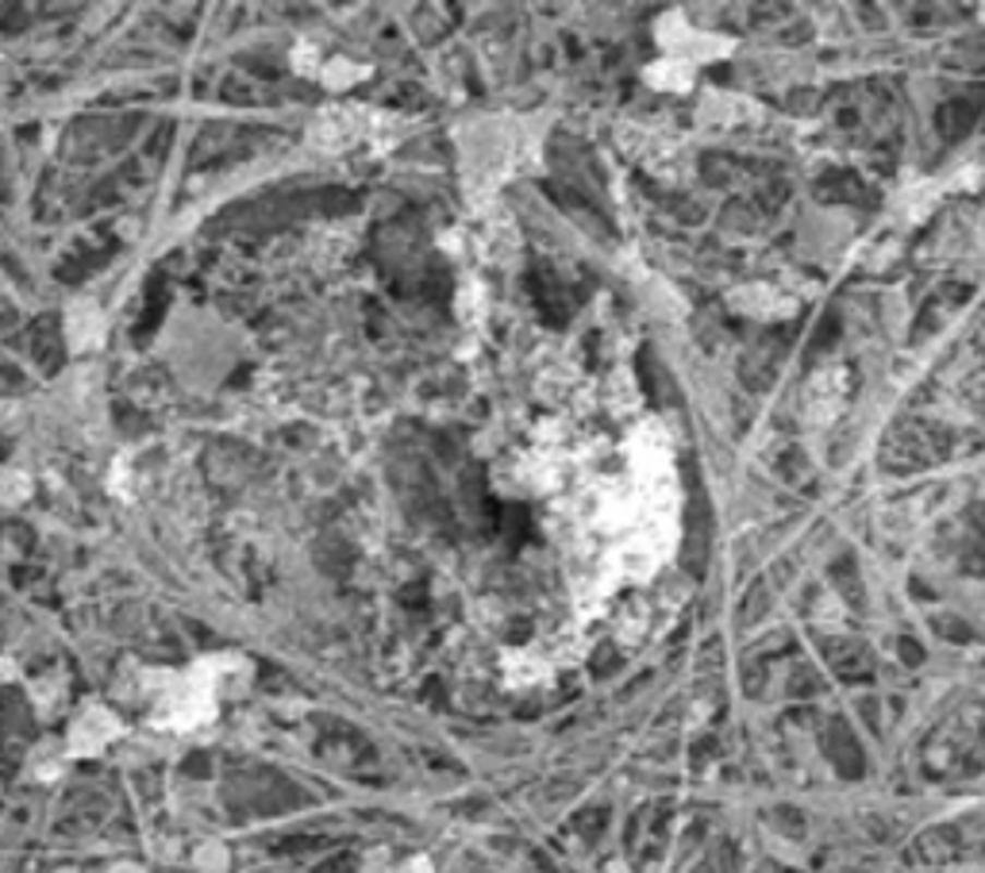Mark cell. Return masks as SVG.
<instances>
[{
	"instance_id": "6da1fadb",
	"label": "cell",
	"mask_w": 985,
	"mask_h": 873,
	"mask_svg": "<svg viewBox=\"0 0 985 873\" xmlns=\"http://www.w3.org/2000/svg\"><path fill=\"white\" fill-rule=\"evenodd\" d=\"M228 678H251V662L236 658V654H220V658L196 662L185 674H158V701L151 724L166 727V731H193V727L216 719V696Z\"/></svg>"
},
{
	"instance_id": "7a4b0ae2",
	"label": "cell",
	"mask_w": 985,
	"mask_h": 873,
	"mask_svg": "<svg viewBox=\"0 0 985 873\" xmlns=\"http://www.w3.org/2000/svg\"><path fill=\"white\" fill-rule=\"evenodd\" d=\"M370 140L385 143V120L370 108H324L309 128V143L316 150H347Z\"/></svg>"
},
{
	"instance_id": "3957f363",
	"label": "cell",
	"mask_w": 985,
	"mask_h": 873,
	"mask_svg": "<svg viewBox=\"0 0 985 873\" xmlns=\"http://www.w3.org/2000/svg\"><path fill=\"white\" fill-rule=\"evenodd\" d=\"M654 39H659V47L666 50V54L689 58L693 65H700V62H717V58H728V54H732V47H735L732 39H717V35H700L697 27H693L689 20L682 16V12H670V16H662L659 24H654Z\"/></svg>"
},
{
	"instance_id": "277c9868",
	"label": "cell",
	"mask_w": 985,
	"mask_h": 873,
	"mask_svg": "<svg viewBox=\"0 0 985 873\" xmlns=\"http://www.w3.org/2000/svg\"><path fill=\"white\" fill-rule=\"evenodd\" d=\"M728 304H732L735 312H743V316H755V319H785L797 312V301H793V296L778 293V289H770V286L735 289V293L728 296Z\"/></svg>"
},
{
	"instance_id": "5b68a950",
	"label": "cell",
	"mask_w": 985,
	"mask_h": 873,
	"mask_svg": "<svg viewBox=\"0 0 985 873\" xmlns=\"http://www.w3.org/2000/svg\"><path fill=\"white\" fill-rule=\"evenodd\" d=\"M120 731H123V727H120V719H116L112 712L89 708L74 724V731H70V751H74V754H97L100 747L112 743Z\"/></svg>"
},
{
	"instance_id": "8992f818",
	"label": "cell",
	"mask_w": 985,
	"mask_h": 873,
	"mask_svg": "<svg viewBox=\"0 0 985 873\" xmlns=\"http://www.w3.org/2000/svg\"><path fill=\"white\" fill-rule=\"evenodd\" d=\"M843 397H848V377H843V369H824V374H816L813 385L805 389L808 416H813L816 424H824V420H831L839 412Z\"/></svg>"
},
{
	"instance_id": "52a82bcc",
	"label": "cell",
	"mask_w": 985,
	"mask_h": 873,
	"mask_svg": "<svg viewBox=\"0 0 985 873\" xmlns=\"http://www.w3.org/2000/svg\"><path fill=\"white\" fill-rule=\"evenodd\" d=\"M481 243V258L485 262H497V266H505V262L516 258V251H520V239H516V223L508 213H493L485 220V228H481L478 235Z\"/></svg>"
},
{
	"instance_id": "ba28073f",
	"label": "cell",
	"mask_w": 985,
	"mask_h": 873,
	"mask_svg": "<svg viewBox=\"0 0 985 873\" xmlns=\"http://www.w3.org/2000/svg\"><path fill=\"white\" fill-rule=\"evenodd\" d=\"M647 85L662 93H689L693 89V77H697V65L689 58H674V54H662L654 58L651 65L644 70Z\"/></svg>"
},
{
	"instance_id": "9c48e42d",
	"label": "cell",
	"mask_w": 985,
	"mask_h": 873,
	"mask_svg": "<svg viewBox=\"0 0 985 873\" xmlns=\"http://www.w3.org/2000/svg\"><path fill=\"white\" fill-rule=\"evenodd\" d=\"M554 674V662L536 651H508L505 654V681L508 686H543Z\"/></svg>"
},
{
	"instance_id": "30bf717a",
	"label": "cell",
	"mask_w": 985,
	"mask_h": 873,
	"mask_svg": "<svg viewBox=\"0 0 985 873\" xmlns=\"http://www.w3.org/2000/svg\"><path fill=\"white\" fill-rule=\"evenodd\" d=\"M100 339H105V319H100V312L93 308V304H82V308L70 312V343H74L77 351L97 347Z\"/></svg>"
},
{
	"instance_id": "8fae6325",
	"label": "cell",
	"mask_w": 985,
	"mask_h": 873,
	"mask_svg": "<svg viewBox=\"0 0 985 873\" xmlns=\"http://www.w3.org/2000/svg\"><path fill=\"white\" fill-rule=\"evenodd\" d=\"M370 74V65H355L350 62V58H332V62H324L320 65V82L327 85V89L332 93H339V89H350V85L355 82H362V77Z\"/></svg>"
},
{
	"instance_id": "7c38bea8",
	"label": "cell",
	"mask_w": 985,
	"mask_h": 873,
	"mask_svg": "<svg viewBox=\"0 0 985 873\" xmlns=\"http://www.w3.org/2000/svg\"><path fill=\"white\" fill-rule=\"evenodd\" d=\"M455 312L463 324H473V319L485 312V301H481V281H466L463 289H458V301H455Z\"/></svg>"
},
{
	"instance_id": "4fadbf2b",
	"label": "cell",
	"mask_w": 985,
	"mask_h": 873,
	"mask_svg": "<svg viewBox=\"0 0 985 873\" xmlns=\"http://www.w3.org/2000/svg\"><path fill=\"white\" fill-rule=\"evenodd\" d=\"M0 493H4V500H24L32 493V482H27V474L9 470V474H0Z\"/></svg>"
},
{
	"instance_id": "5bb4252c",
	"label": "cell",
	"mask_w": 985,
	"mask_h": 873,
	"mask_svg": "<svg viewBox=\"0 0 985 873\" xmlns=\"http://www.w3.org/2000/svg\"><path fill=\"white\" fill-rule=\"evenodd\" d=\"M320 65H324V62H320L316 47H304V43H301V47L293 50V70H297V74H320Z\"/></svg>"
}]
</instances>
